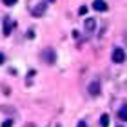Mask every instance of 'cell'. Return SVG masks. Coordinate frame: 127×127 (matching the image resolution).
<instances>
[{
    "instance_id": "cell-12",
    "label": "cell",
    "mask_w": 127,
    "mask_h": 127,
    "mask_svg": "<svg viewBox=\"0 0 127 127\" xmlns=\"http://www.w3.org/2000/svg\"><path fill=\"white\" fill-rule=\"evenodd\" d=\"M78 13L80 15H85V13H87V5H82V7L78 9Z\"/></svg>"
},
{
    "instance_id": "cell-11",
    "label": "cell",
    "mask_w": 127,
    "mask_h": 127,
    "mask_svg": "<svg viewBox=\"0 0 127 127\" xmlns=\"http://www.w3.org/2000/svg\"><path fill=\"white\" fill-rule=\"evenodd\" d=\"M2 127H13V120H5L2 124Z\"/></svg>"
},
{
    "instance_id": "cell-4",
    "label": "cell",
    "mask_w": 127,
    "mask_h": 127,
    "mask_svg": "<svg viewBox=\"0 0 127 127\" xmlns=\"http://www.w3.org/2000/svg\"><path fill=\"white\" fill-rule=\"evenodd\" d=\"M31 13H33L34 16H42V15L45 13V4L42 2V4H36V5H33V7H31Z\"/></svg>"
},
{
    "instance_id": "cell-8",
    "label": "cell",
    "mask_w": 127,
    "mask_h": 127,
    "mask_svg": "<svg viewBox=\"0 0 127 127\" xmlns=\"http://www.w3.org/2000/svg\"><path fill=\"white\" fill-rule=\"evenodd\" d=\"M118 116H120V120H122V122H125V120H127V107H125V105H122V107H120Z\"/></svg>"
},
{
    "instance_id": "cell-3",
    "label": "cell",
    "mask_w": 127,
    "mask_h": 127,
    "mask_svg": "<svg viewBox=\"0 0 127 127\" xmlns=\"http://www.w3.org/2000/svg\"><path fill=\"white\" fill-rule=\"evenodd\" d=\"M42 60H45L51 65V64H55V60H56V53L53 49H45V51H42Z\"/></svg>"
},
{
    "instance_id": "cell-6",
    "label": "cell",
    "mask_w": 127,
    "mask_h": 127,
    "mask_svg": "<svg viewBox=\"0 0 127 127\" xmlns=\"http://www.w3.org/2000/svg\"><path fill=\"white\" fill-rule=\"evenodd\" d=\"M93 7L96 11H107V4H105V0H95Z\"/></svg>"
},
{
    "instance_id": "cell-10",
    "label": "cell",
    "mask_w": 127,
    "mask_h": 127,
    "mask_svg": "<svg viewBox=\"0 0 127 127\" xmlns=\"http://www.w3.org/2000/svg\"><path fill=\"white\" fill-rule=\"evenodd\" d=\"M2 2H4V5H15L18 0H2Z\"/></svg>"
},
{
    "instance_id": "cell-16",
    "label": "cell",
    "mask_w": 127,
    "mask_h": 127,
    "mask_svg": "<svg viewBox=\"0 0 127 127\" xmlns=\"http://www.w3.org/2000/svg\"><path fill=\"white\" fill-rule=\"evenodd\" d=\"M56 127H62V125H60V124H56Z\"/></svg>"
},
{
    "instance_id": "cell-2",
    "label": "cell",
    "mask_w": 127,
    "mask_h": 127,
    "mask_svg": "<svg viewBox=\"0 0 127 127\" xmlns=\"http://www.w3.org/2000/svg\"><path fill=\"white\" fill-rule=\"evenodd\" d=\"M100 91H102V84L98 82V80H93V82L89 84V87H87V93L91 96H98V95H100Z\"/></svg>"
},
{
    "instance_id": "cell-17",
    "label": "cell",
    "mask_w": 127,
    "mask_h": 127,
    "mask_svg": "<svg viewBox=\"0 0 127 127\" xmlns=\"http://www.w3.org/2000/svg\"><path fill=\"white\" fill-rule=\"evenodd\" d=\"M49 2H55V0H49Z\"/></svg>"
},
{
    "instance_id": "cell-5",
    "label": "cell",
    "mask_w": 127,
    "mask_h": 127,
    "mask_svg": "<svg viewBox=\"0 0 127 127\" xmlns=\"http://www.w3.org/2000/svg\"><path fill=\"white\" fill-rule=\"evenodd\" d=\"M11 29H13V20L11 18H4V36H9Z\"/></svg>"
},
{
    "instance_id": "cell-9",
    "label": "cell",
    "mask_w": 127,
    "mask_h": 127,
    "mask_svg": "<svg viewBox=\"0 0 127 127\" xmlns=\"http://www.w3.org/2000/svg\"><path fill=\"white\" fill-rule=\"evenodd\" d=\"M100 125H102V127H109V114H102Z\"/></svg>"
},
{
    "instance_id": "cell-13",
    "label": "cell",
    "mask_w": 127,
    "mask_h": 127,
    "mask_svg": "<svg viewBox=\"0 0 127 127\" xmlns=\"http://www.w3.org/2000/svg\"><path fill=\"white\" fill-rule=\"evenodd\" d=\"M76 127H87V124H85L84 120H82V122H78V125H76Z\"/></svg>"
},
{
    "instance_id": "cell-7",
    "label": "cell",
    "mask_w": 127,
    "mask_h": 127,
    "mask_svg": "<svg viewBox=\"0 0 127 127\" xmlns=\"http://www.w3.org/2000/svg\"><path fill=\"white\" fill-rule=\"evenodd\" d=\"M84 26H85V31H93L95 27H96V20L95 18H87Z\"/></svg>"
},
{
    "instance_id": "cell-14",
    "label": "cell",
    "mask_w": 127,
    "mask_h": 127,
    "mask_svg": "<svg viewBox=\"0 0 127 127\" xmlns=\"http://www.w3.org/2000/svg\"><path fill=\"white\" fill-rule=\"evenodd\" d=\"M4 60H5V56H4L2 53H0V64H4Z\"/></svg>"
},
{
    "instance_id": "cell-1",
    "label": "cell",
    "mask_w": 127,
    "mask_h": 127,
    "mask_svg": "<svg viewBox=\"0 0 127 127\" xmlns=\"http://www.w3.org/2000/svg\"><path fill=\"white\" fill-rule=\"evenodd\" d=\"M111 58H113L114 64H122V62L125 60V51H124L122 47H114V49H113Z\"/></svg>"
},
{
    "instance_id": "cell-18",
    "label": "cell",
    "mask_w": 127,
    "mask_h": 127,
    "mask_svg": "<svg viewBox=\"0 0 127 127\" xmlns=\"http://www.w3.org/2000/svg\"><path fill=\"white\" fill-rule=\"evenodd\" d=\"M120 127H122V125H120Z\"/></svg>"
},
{
    "instance_id": "cell-15",
    "label": "cell",
    "mask_w": 127,
    "mask_h": 127,
    "mask_svg": "<svg viewBox=\"0 0 127 127\" xmlns=\"http://www.w3.org/2000/svg\"><path fill=\"white\" fill-rule=\"evenodd\" d=\"M26 127H34V124H27V125H26Z\"/></svg>"
}]
</instances>
